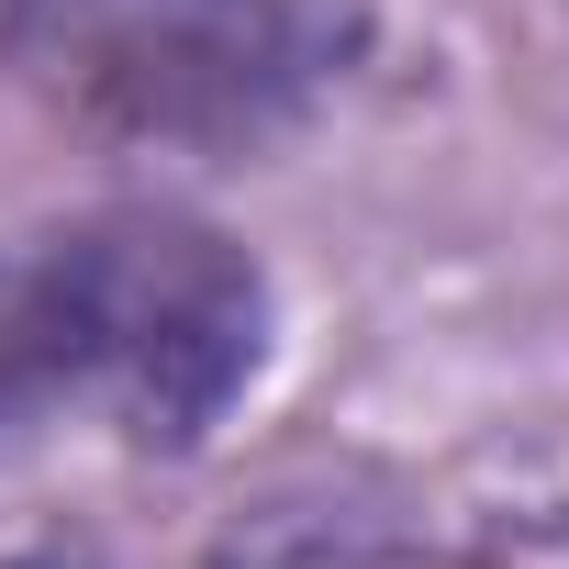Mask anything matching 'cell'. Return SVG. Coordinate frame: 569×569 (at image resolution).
<instances>
[{"label":"cell","mask_w":569,"mask_h":569,"mask_svg":"<svg viewBox=\"0 0 569 569\" xmlns=\"http://www.w3.org/2000/svg\"><path fill=\"white\" fill-rule=\"evenodd\" d=\"M268 358V279L190 212H90L0 291V436L201 447Z\"/></svg>","instance_id":"6da1fadb"},{"label":"cell","mask_w":569,"mask_h":569,"mask_svg":"<svg viewBox=\"0 0 569 569\" xmlns=\"http://www.w3.org/2000/svg\"><path fill=\"white\" fill-rule=\"evenodd\" d=\"M12 68L101 146L268 157L358 68V0H0Z\"/></svg>","instance_id":"7a4b0ae2"}]
</instances>
